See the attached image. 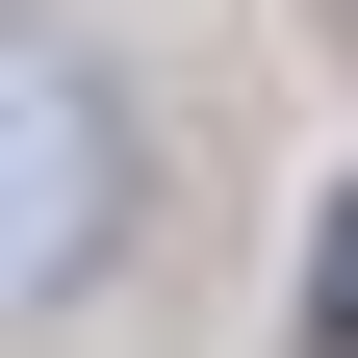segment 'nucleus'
<instances>
[{"label": "nucleus", "instance_id": "1", "mask_svg": "<svg viewBox=\"0 0 358 358\" xmlns=\"http://www.w3.org/2000/svg\"><path fill=\"white\" fill-rule=\"evenodd\" d=\"M103 205H128V128H103V77H77V26H26V307H77Z\"/></svg>", "mask_w": 358, "mask_h": 358}, {"label": "nucleus", "instance_id": "2", "mask_svg": "<svg viewBox=\"0 0 358 358\" xmlns=\"http://www.w3.org/2000/svg\"><path fill=\"white\" fill-rule=\"evenodd\" d=\"M282 358H358V179L307 205V282H282Z\"/></svg>", "mask_w": 358, "mask_h": 358}]
</instances>
